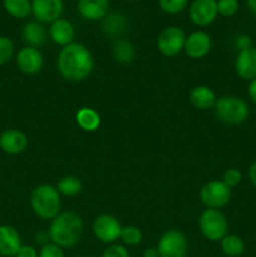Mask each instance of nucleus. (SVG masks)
Instances as JSON below:
<instances>
[{
	"mask_svg": "<svg viewBox=\"0 0 256 257\" xmlns=\"http://www.w3.org/2000/svg\"><path fill=\"white\" fill-rule=\"evenodd\" d=\"M94 68V59L90 50L82 43H70L63 47L58 55V70L69 82L87 79Z\"/></svg>",
	"mask_w": 256,
	"mask_h": 257,
	"instance_id": "obj_1",
	"label": "nucleus"
},
{
	"mask_svg": "<svg viewBox=\"0 0 256 257\" xmlns=\"http://www.w3.org/2000/svg\"><path fill=\"white\" fill-rule=\"evenodd\" d=\"M84 230L82 217L74 211H64L55 216L49 226V238L62 248L73 247L79 242Z\"/></svg>",
	"mask_w": 256,
	"mask_h": 257,
	"instance_id": "obj_2",
	"label": "nucleus"
},
{
	"mask_svg": "<svg viewBox=\"0 0 256 257\" xmlns=\"http://www.w3.org/2000/svg\"><path fill=\"white\" fill-rule=\"evenodd\" d=\"M60 193L57 187L48 183L37 186L30 195V206L38 217L53 220L60 213Z\"/></svg>",
	"mask_w": 256,
	"mask_h": 257,
	"instance_id": "obj_3",
	"label": "nucleus"
},
{
	"mask_svg": "<svg viewBox=\"0 0 256 257\" xmlns=\"http://www.w3.org/2000/svg\"><path fill=\"white\" fill-rule=\"evenodd\" d=\"M213 108H215L216 117L225 124H242L250 115V108L247 103L242 98L235 95H225L218 98Z\"/></svg>",
	"mask_w": 256,
	"mask_h": 257,
	"instance_id": "obj_4",
	"label": "nucleus"
},
{
	"mask_svg": "<svg viewBox=\"0 0 256 257\" xmlns=\"http://www.w3.org/2000/svg\"><path fill=\"white\" fill-rule=\"evenodd\" d=\"M198 227L203 237L212 242H217L227 235L228 222L226 216L220 210L207 208L200 215Z\"/></svg>",
	"mask_w": 256,
	"mask_h": 257,
	"instance_id": "obj_5",
	"label": "nucleus"
},
{
	"mask_svg": "<svg viewBox=\"0 0 256 257\" xmlns=\"http://www.w3.org/2000/svg\"><path fill=\"white\" fill-rule=\"evenodd\" d=\"M232 196V191L223 181L213 180L203 185L200 191V198L207 208L220 210L227 205Z\"/></svg>",
	"mask_w": 256,
	"mask_h": 257,
	"instance_id": "obj_6",
	"label": "nucleus"
},
{
	"mask_svg": "<svg viewBox=\"0 0 256 257\" xmlns=\"http://www.w3.org/2000/svg\"><path fill=\"white\" fill-rule=\"evenodd\" d=\"M186 34L182 28L170 25L158 34L157 49L166 57H175L185 48Z\"/></svg>",
	"mask_w": 256,
	"mask_h": 257,
	"instance_id": "obj_7",
	"label": "nucleus"
},
{
	"mask_svg": "<svg viewBox=\"0 0 256 257\" xmlns=\"http://www.w3.org/2000/svg\"><path fill=\"white\" fill-rule=\"evenodd\" d=\"M187 247V238L181 231L168 230L161 236L156 248L160 257H185Z\"/></svg>",
	"mask_w": 256,
	"mask_h": 257,
	"instance_id": "obj_8",
	"label": "nucleus"
},
{
	"mask_svg": "<svg viewBox=\"0 0 256 257\" xmlns=\"http://www.w3.org/2000/svg\"><path fill=\"white\" fill-rule=\"evenodd\" d=\"M217 15V0H193L188 8L191 22L201 28L212 24Z\"/></svg>",
	"mask_w": 256,
	"mask_h": 257,
	"instance_id": "obj_9",
	"label": "nucleus"
},
{
	"mask_svg": "<svg viewBox=\"0 0 256 257\" xmlns=\"http://www.w3.org/2000/svg\"><path fill=\"white\" fill-rule=\"evenodd\" d=\"M123 226L117 217L112 215H100L93 222V232L95 237L104 243H114L120 237Z\"/></svg>",
	"mask_w": 256,
	"mask_h": 257,
	"instance_id": "obj_10",
	"label": "nucleus"
},
{
	"mask_svg": "<svg viewBox=\"0 0 256 257\" xmlns=\"http://www.w3.org/2000/svg\"><path fill=\"white\" fill-rule=\"evenodd\" d=\"M64 10L63 0H32V14L42 24L53 23L62 18Z\"/></svg>",
	"mask_w": 256,
	"mask_h": 257,
	"instance_id": "obj_11",
	"label": "nucleus"
},
{
	"mask_svg": "<svg viewBox=\"0 0 256 257\" xmlns=\"http://www.w3.org/2000/svg\"><path fill=\"white\" fill-rule=\"evenodd\" d=\"M15 62H17L18 69L27 75H33L39 73L42 70L43 64H44L43 54L39 52V49L38 48L28 47V45L27 47H23L18 52L17 57H15Z\"/></svg>",
	"mask_w": 256,
	"mask_h": 257,
	"instance_id": "obj_12",
	"label": "nucleus"
},
{
	"mask_svg": "<svg viewBox=\"0 0 256 257\" xmlns=\"http://www.w3.org/2000/svg\"><path fill=\"white\" fill-rule=\"evenodd\" d=\"M211 47H212V40L208 33L203 30H196L186 37L183 50L191 59H201L208 54Z\"/></svg>",
	"mask_w": 256,
	"mask_h": 257,
	"instance_id": "obj_13",
	"label": "nucleus"
},
{
	"mask_svg": "<svg viewBox=\"0 0 256 257\" xmlns=\"http://www.w3.org/2000/svg\"><path fill=\"white\" fill-rule=\"evenodd\" d=\"M28 146V137L17 128H8L0 133V148L8 155H19Z\"/></svg>",
	"mask_w": 256,
	"mask_h": 257,
	"instance_id": "obj_14",
	"label": "nucleus"
},
{
	"mask_svg": "<svg viewBox=\"0 0 256 257\" xmlns=\"http://www.w3.org/2000/svg\"><path fill=\"white\" fill-rule=\"evenodd\" d=\"M235 70L241 79L252 80L256 78V48L251 47L238 52L235 59Z\"/></svg>",
	"mask_w": 256,
	"mask_h": 257,
	"instance_id": "obj_15",
	"label": "nucleus"
},
{
	"mask_svg": "<svg viewBox=\"0 0 256 257\" xmlns=\"http://www.w3.org/2000/svg\"><path fill=\"white\" fill-rule=\"evenodd\" d=\"M49 37L55 44L65 47V45L73 43V39L75 37V29L69 20L59 18L50 23Z\"/></svg>",
	"mask_w": 256,
	"mask_h": 257,
	"instance_id": "obj_16",
	"label": "nucleus"
},
{
	"mask_svg": "<svg viewBox=\"0 0 256 257\" xmlns=\"http://www.w3.org/2000/svg\"><path fill=\"white\" fill-rule=\"evenodd\" d=\"M78 12L87 20L104 19L109 10V0H78Z\"/></svg>",
	"mask_w": 256,
	"mask_h": 257,
	"instance_id": "obj_17",
	"label": "nucleus"
},
{
	"mask_svg": "<svg viewBox=\"0 0 256 257\" xmlns=\"http://www.w3.org/2000/svg\"><path fill=\"white\" fill-rule=\"evenodd\" d=\"M20 246H22V238L19 232L12 226H0V256H15Z\"/></svg>",
	"mask_w": 256,
	"mask_h": 257,
	"instance_id": "obj_18",
	"label": "nucleus"
},
{
	"mask_svg": "<svg viewBox=\"0 0 256 257\" xmlns=\"http://www.w3.org/2000/svg\"><path fill=\"white\" fill-rule=\"evenodd\" d=\"M22 37L24 42L27 43L28 47L38 48L43 45L47 40V30L42 23L33 20L24 24L22 30Z\"/></svg>",
	"mask_w": 256,
	"mask_h": 257,
	"instance_id": "obj_19",
	"label": "nucleus"
},
{
	"mask_svg": "<svg viewBox=\"0 0 256 257\" xmlns=\"http://www.w3.org/2000/svg\"><path fill=\"white\" fill-rule=\"evenodd\" d=\"M128 27V18L123 13H108L102 23V30L105 35L115 38L122 35Z\"/></svg>",
	"mask_w": 256,
	"mask_h": 257,
	"instance_id": "obj_20",
	"label": "nucleus"
},
{
	"mask_svg": "<svg viewBox=\"0 0 256 257\" xmlns=\"http://www.w3.org/2000/svg\"><path fill=\"white\" fill-rule=\"evenodd\" d=\"M190 100L195 108L200 110H206L215 107L217 98H216L215 92L210 87L197 85L191 90Z\"/></svg>",
	"mask_w": 256,
	"mask_h": 257,
	"instance_id": "obj_21",
	"label": "nucleus"
},
{
	"mask_svg": "<svg viewBox=\"0 0 256 257\" xmlns=\"http://www.w3.org/2000/svg\"><path fill=\"white\" fill-rule=\"evenodd\" d=\"M77 123L82 130L93 132L100 127V115L92 108H80L77 112Z\"/></svg>",
	"mask_w": 256,
	"mask_h": 257,
	"instance_id": "obj_22",
	"label": "nucleus"
},
{
	"mask_svg": "<svg viewBox=\"0 0 256 257\" xmlns=\"http://www.w3.org/2000/svg\"><path fill=\"white\" fill-rule=\"evenodd\" d=\"M5 12L17 19H25L32 14V0H3Z\"/></svg>",
	"mask_w": 256,
	"mask_h": 257,
	"instance_id": "obj_23",
	"label": "nucleus"
},
{
	"mask_svg": "<svg viewBox=\"0 0 256 257\" xmlns=\"http://www.w3.org/2000/svg\"><path fill=\"white\" fill-rule=\"evenodd\" d=\"M55 187H57L58 192L60 195L65 196V197H74V196L79 195L83 185L82 181L77 176L68 175L60 178L59 182H58V185Z\"/></svg>",
	"mask_w": 256,
	"mask_h": 257,
	"instance_id": "obj_24",
	"label": "nucleus"
},
{
	"mask_svg": "<svg viewBox=\"0 0 256 257\" xmlns=\"http://www.w3.org/2000/svg\"><path fill=\"white\" fill-rule=\"evenodd\" d=\"M221 250L228 257H238L245 251V243L243 240L237 235H226L220 241Z\"/></svg>",
	"mask_w": 256,
	"mask_h": 257,
	"instance_id": "obj_25",
	"label": "nucleus"
},
{
	"mask_svg": "<svg viewBox=\"0 0 256 257\" xmlns=\"http://www.w3.org/2000/svg\"><path fill=\"white\" fill-rule=\"evenodd\" d=\"M135 48L128 40H117L114 47H113V57L117 62L122 63V64H127V63L132 62L135 59Z\"/></svg>",
	"mask_w": 256,
	"mask_h": 257,
	"instance_id": "obj_26",
	"label": "nucleus"
},
{
	"mask_svg": "<svg viewBox=\"0 0 256 257\" xmlns=\"http://www.w3.org/2000/svg\"><path fill=\"white\" fill-rule=\"evenodd\" d=\"M120 240L123 241L124 245L136 246L142 240V232L136 226H124L120 232Z\"/></svg>",
	"mask_w": 256,
	"mask_h": 257,
	"instance_id": "obj_27",
	"label": "nucleus"
},
{
	"mask_svg": "<svg viewBox=\"0 0 256 257\" xmlns=\"http://www.w3.org/2000/svg\"><path fill=\"white\" fill-rule=\"evenodd\" d=\"M161 10L167 14H178L188 5V0H158Z\"/></svg>",
	"mask_w": 256,
	"mask_h": 257,
	"instance_id": "obj_28",
	"label": "nucleus"
},
{
	"mask_svg": "<svg viewBox=\"0 0 256 257\" xmlns=\"http://www.w3.org/2000/svg\"><path fill=\"white\" fill-rule=\"evenodd\" d=\"M14 55V43L8 37L0 35V65L7 64Z\"/></svg>",
	"mask_w": 256,
	"mask_h": 257,
	"instance_id": "obj_29",
	"label": "nucleus"
},
{
	"mask_svg": "<svg viewBox=\"0 0 256 257\" xmlns=\"http://www.w3.org/2000/svg\"><path fill=\"white\" fill-rule=\"evenodd\" d=\"M240 9L238 0H217L218 14L222 17H233Z\"/></svg>",
	"mask_w": 256,
	"mask_h": 257,
	"instance_id": "obj_30",
	"label": "nucleus"
},
{
	"mask_svg": "<svg viewBox=\"0 0 256 257\" xmlns=\"http://www.w3.org/2000/svg\"><path fill=\"white\" fill-rule=\"evenodd\" d=\"M222 181L228 186L230 188L236 187L237 185H240V182L242 181V173L237 168H228L226 170V172L223 173Z\"/></svg>",
	"mask_w": 256,
	"mask_h": 257,
	"instance_id": "obj_31",
	"label": "nucleus"
},
{
	"mask_svg": "<svg viewBox=\"0 0 256 257\" xmlns=\"http://www.w3.org/2000/svg\"><path fill=\"white\" fill-rule=\"evenodd\" d=\"M38 257H64V252H63L62 247H59L55 243L49 242L42 246Z\"/></svg>",
	"mask_w": 256,
	"mask_h": 257,
	"instance_id": "obj_32",
	"label": "nucleus"
},
{
	"mask_svg": "<svg viewBox=\"0 0 256 257\" xmlns=\"http://www.w3.org/2000/svg\"><path fill=\"white\" fill-rule=\"evenodd\" d=\"M102 257H130V252L123 245L112 243L105 248Z\"/></svg>",
	"mask_w": 256,
	"mask_h": 257,
	"instance_id": "obj_33",
	"label": "nucleus"
},
{
	"mask_svg": "<svg viewBox=\"0 0 256 257\" xmlns=\"http://www.w3.org/2000/svg\"><path fill=\"white\" fill-rule=\"evenodd\" d=\"M38 255H39V253L37 252V250H35L33 246L22 245L19 250H18L15 257H38Z\"/></svg>",
	"mask_w": 256,
	"mask_h": 257,
	"instance_id": "obj_34",
	"label": "nucleus"
},
{
	"mask_svg": "<svg viewBox=\"0 0 256 257\" xmlns=\"http://www.w3.org/2000/svg\"><path fill=\"white\" fill-rule=\"evenodd\" d=\"M236 45H237V48L240 50L247 49V48L252 47V40H251V38L248 37V35H238V37L236 38Z\"/></svg>",
	"mask_w": 256,
	"mask_h": 257,
	"instance_id": "obj_35",
	"label": "nucleus"
},
{
	"mask_svg": "<svg viewBox=\"0 0 256 257\" xmlns=\"http://www.w3.org/2000/svg\"><path fill=\"white\" fill-rule=\"evenodd\" d=\"M247 94H248V97H250V99L256 104V78L255 79L251 80L250 84H248Z\"/></svg>",
	"mask_w": 256,
	"mask_h": 257,
	"instance_id": "obj_36",
	"label": "nucleus"
},
{
	"mask_svg": "<svg viewBox=\"0 0 256 257\" xmlns=\"http://www.w3.org/2000/svg\"><path fill=\"white\" fill-rule=\"evenodd\" d=\"M48 240H50L49 238V233L48 232H39V233H37V236H35V242L37 243H39V245H47V243H49L48 242Z\"/></svg>",
	"mask_w": 256,
	"mask_h": 257,
	"instance_id": "obj_37",
	"label": "nucleus"
},
{
	"mask_svg": "<svg viewBox=\"0 0 256 257\" xmlns=\"http://www.w3.org/2000/svg\"><path fill=\"white\" fill-rule=\"evenodd\" d=\"M248 178H250L253 187L256 188V161L250 166V168H248Z\"/></svg>",
	"mask_w": 256,
	"mask_h": 257,
	"instance_id": "obj_38",
	"label": "nucleus"
},
{
	"mask_svg": "<svg viewBox=\"0 0 256 257\" xmlns=\"http://www.w3.org/2000/svg\"><path fill=\"white\" fill-rule=\"evenodd\" d=\"M143 257H160L158 255V251L157 248L155 247H150V248H146L145 251H143Z\"/></svg>",
	"mask_w": 256,
	"mask_h": 257,
	"instance_id": "obj_39",
	"label": "nucleus"
},
{
	"mask_svg": "<svg viewBox=\"0 0 256 257\" xmlns=\"http://www.w3.org/2000/svg\"><path fill=\"white\" fill-rule=\"evenodd\" d=\"M246 4H247L250 12L256 15V0H246Z\"/></svg>",
	"mask_w": 256,
	"mask_h": 257,
	"instance_id": "obj_40",
	"label": "nucleus"
},
{
	"mask_svg": "<svg viewBox=\"0 0 256 257\" xmlns=\"http://www.w3.org/2000/svg\"><path fill=\"white\" fill-rule=\"evenodd\" d=\"M125 2H133V0H125Z\"/></svg>",
	"mask_w": 256,
	"mask_h": 257,
	"instance_id": "obj_41",
	"label": "nucleus"
}]
</instances>
